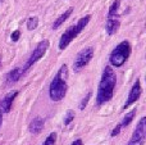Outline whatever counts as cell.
I'll list each match as a JSON object with an SVG mask.
<instances>
[{"label":"cell","mask_w":146,"mask_h":145,"mask_svg":"<svg viewBox=\"0 0 146 145\" xmlns=\"http://www.w3.org/2000/svg\"><path fill=\"white\" fill-rule=\"evenodd\" d=\"M117 84V76L114 69L111 66H106L101 74V80L99 82L98 87V94H96V103L98 105H103L111 100L114 94V89H115Z\"/></svg>","instance_id":"1"},{"label":"cell","mask_w":146,"mask_h":145,"mask_svg":"<svg viewBox=\"0 0 146 145\" xmlns=\"http://www.w3.org/2000/svg\"><path fill=\"white\" fill-rule=\"evenodd\" d=\"M68 66L63 64L56 72L55 77L51 80L50 86H49V96L53 102H60L67 94L68 90Z\"/></svg>","instance_id":"2"},{"label":"cell","mask_w":146,"mask_h":145,"mask_svg":"<svg viewBox=\"0 0 146 145\" xmlns=\"http://www.w3.org/2000/svg\"><path fill=\"white\" fill-rule=\"evenodd\" d=\"M90 19H91V15L87 14V15H85V17L81 18L76 25H73V26H71V27L67 28V31H64V33L62 35L60 40H59V49H60V50L67 49V46H68L69 44H71L72 41L74 40L81 32H82L83 28L88 25Z\"/></svg>","instance_id":"3"},{"label":"cell","mask_w":146,"mask_h":145,"mask_svg":"<svg viewBox=\"0 0 146 145\" xmlns=\"http://www.w3.org/2000/svg\"><path fill=\"white\" fill-rule=\"evenodd\" d=\"M131 51H132L131 44H129L127 40L119 43L118 45H117L115 48L113 49V51L110 53V57H109L110 66L111 67H115V68H118V67H122L127 62V59L129 58V55H131Z\"/></svg>","instance_id":"4"},{"label":"cell","mask_w":146,"mask_h":145,"mask_svg":"<svg viewBox=\"0 0 146 145\" xmlns=\"http://www.w3.org/2000/svg\"><path fill=\"white\" fill-rule=\"evenodd\" d=\"M94 53H95V49H94L92 46H87V48L82 49V50L77 54L74 62H73V71L80 72L82 68H85L91 62V59L94 58Z\"/></svg>","instance_id":"5"},{"label":"cell","mask_w":146,"mask_h":145,"mask_svg":"<svg viewBox=\"0 0 146 145\" xmlns=\"http://www.w3.org/2000/svg\"><path fill=\"white\" fill-rule=\"evenodd\" d=\"M49 45H50V44H49V40H42V41H40V43L37 44V46H36V48L33 49V51L31 53V55H30V58H28L26 66L22 68L23 72L28 71V69H30L31 67L36 63V62L40 61V59L45 55L46 51H48V49H49Z\"/></svg>","instance_id":"6"},{"label":"cell","mask_w":146,"mask_h":145,"mask_svg":"<svg viewBox=\"0 0 146 145\" xmlns=\"http://www.w3.org/2000/svg\"><path fill=\"white\" fill-rule=\"evenodd\" d=\"M145 139H146V118L142 117L137 123L136 128H135L133 134H132L127 145H144Z\"/></svg>","instance_id":"7"},{"label":"cell","mask_w":146,"mask_h":145,"mask_svg":"<svg viewBox=\"0 0 146 145\" xmlns=\"http://www.w3.org/2000/svg\"><path fill=\"white\" fill-rule=\"evenodd\" d=\"M141 92H142L141 82H140V78H137L136 81H135V84L132 85L131 90H129L128 98H127V102L124 103V105H123V109L126 110L127 108H129L133 103H136L137 100L140 99V96H141Z\"/></svg>","instance_id":"8"},{"label":"cell","mask_w":146,"mask_h":145,"mask_svg":"<svg viewBox=\"0 0 146 145\" xmlns=\"http://www.w3.org/2000/svg\"><path fill=\"white\" fill-rule=\"evenodd\" d=\"M17 95H18V91H13V92H9L8 95L4 96V99L0 102V110H1L3 113H9L10 112L13 102H14V99L17 98Z\"/></svg>","instance_id":"9"},{"label":"cell","mask_w":146,"mask_h":145,"mask_svg":"<svg viewBox=\"0 0 146 145\" xmlns=\"http://www.w3.org/2000/svg\"><path fill=\"white\" fill-rule=\"evenodd\" d=\"M119 26H121V21L118 19V17L108 18V19H106V23H105L106 33H108L109 36L117 33V31L119 30Z\"/></svg>","instance_id":"10"},{"label":"cell","mask_w":146,"mask_h":145,"mask_svg":"<svg viewBox=\"0 0 146 145\" xmlns=\"http://www.w3.org/2000/svg\"><path fill=\"white\" fill-rule=\"evenodd\" d=\"M44 126H45V121L41 117H35L28 125V131L31 134H40L44 130Z\"/></svg>","instance_id":"11"},{"label":"cell","mask_w":146,"mask_h":145,"mask_svg":"<svg viewBox=\"0 0 146 145\" xmlns=\"http://www.w3.org/2000/svg\"><path fill=\"white\" fill-rule=\"evenodd\" d=\"M25 74V72H23L22 68H19V67H17V68L12 69V71L9 72V73L7 74V84L8 85H12V84H15V82L18 81V80L21 78V77Z\"/></svg>","instance_id":"12"},{"label":"cell","mask_w":146,"mask_h":145,"mask_svg":"<svg viewBox=\"0 0 146 145\" xmlns=\"http://www.w3.org/2000/svg\"><path fill=\"white\" fill-rule=\"evenodd\" d=\"M73 13V8H68V9L66 10V12L63 13V14H60L58 18H56L55 21H54L53 23V30H58L59 27H60L62 25H63L64 22H66L67 19H68L69 17H71V14Z\"/></svg>","instance_id":"13"},{"label":"cell","mask_w":146,"mask_h":145,"mask_svg":"<svg viewBox=\"0 0 146 145\" xmlns=\"http://www.w3.org/2000/svg\"><path fill=\"white\" fill-rule=\"evenodd\" d=\"M119 5H121V0H114L113 4H111V5H110V8H109L108 18H111V17H118V9H119Z\"/></svg>","instance_id":"14"},{"label":"cell","mask_w":146,"mask_h":145,"mask_svg":"<svg viewBox=\"0 0 146 145\" xmlns=\"http://www.w3.org/2000/svg\"><path fill=\"white\" fill-rule=\"evenodd\" d=\"M136 116V109H133V110H131L129 113H127L126 116H124V118L122 120V122H121V126H122V128L123 127H126V126H128L129 123L132 122V120H133V117Z\"/></svg>","instance_id":"15"},{"label":"cell","mask_w":146,"mask_h":145,"mask_svg":"<svg viewBox=\"0 0 146 145\" xmlns=\"http://www.w3.org/2000/svg\"><path fill=\"white\" fill-rule=\"evenodd\" d=\"M37 26H38V18L37 17H30L27 19V30L28 31L36 30Z\"/></svg>","instance_id":"16"},{"label":"cell","mask_w":146,"mask_h":145,"mask_svg":"<svg viewBox=\"0 0 146 145\" xmlns=\"http://www.w3.org/2000/svg\"><path fill=\"white\" fill-rule=\"evenodd\" d=\"M74 112H73L72 109H69V110H67V114L64 116V120H63V123H64V126H68L69 123L72 122L73 120H74Z\"/></svg>","instance_id":"17"},{"label":"cell","mask_w":146,"mask_h":145,"mask_svg":"<svg viewBox=\"0 0 146 145\" xmlns=\"http://www.w3.org/2000/svg\"><path fill=\"white\" fill-rule=\"evenodd\" d=\"M55 141H56V134L55 132H51L50 135L46 138V140L44 141L42 145H55Z\"/></svg>","instance_id":"18"},{"label":"cell","mask_w":146,"mask_h":145,"mask_svg":"<svg viewBox=\"0 0 146 145\" xmlns=\"http://www.w3.org/2000/svg\"><path fill=\"white\" fill-rule=\"evenodd\" d=\"M91 95H92V92L88 91V92H87V95H86V96L82 99V102H81V104H80V109H81V110H83V109L86 108V105H87V103H88V100H90Z\"/></svg>","instance_id":"19"},{"label":"cell","mask_w":146,"mask_h":145,"mask_svg":"<svg viewBox=\"0 0 146 145\" xmlns=\"http://www.w3.org/2000/svg\"><path fill=\"white\" fill-rule=\"evenodd\" d=\"M19 36H21V31H19V30H15L14 32L10 35V39H12L13 43H17L18 39H19Z\"/></svg>","instance_id":"20"},{"label":"cell","mask_w":146,"mask_h":145,"mask_svg":"<svg viewBox=\"0 0 146 145\" xmlns=\"http://www.w3.org/2000/svg\"><path fill=\"white\" fill-rule=\"evenodd\" d=\"M121 130H122V126H121V123H119V125H118V126H117V127H115V128H114V130H113V131H111L110 136H111V138H114V136H117V135H118V134H119V132H121Z\"/></svg>","instance_id":"21"},{"label":"cell","mask_w":146,"mask_h":145,"mask_svg":"<svg viewBox=\"0 0 146 145\" xmlns=\"http://www.w3.org/2000/svg\"><path fill=\"white\" fill-rule=\"evenodd\" d=\"M71 145H83V141L81 140V139H77V140H74Z\"/></svg>","instance_id":"22"},{"label":"cell","mask_w":146,"mask_h":145,"mask_svg":"<svg viewBox=\"0 0 146 145\" xmlns=\"http://www.w3.org/2000/svg\"><path fill=\"white\" fill-rule=\"evenodd\" d=\"M1 122H3V112L0 110V126H1Z\"/></svg>","instance_id":"23"},{"label":"cell","mask_w":146,"mask_h":145,"mask_svg":"<svg viewBox=\"0 0 146 145\" xmlns=\"http://www.w3.org/2000/svg\"><path fill=\"white\" fill-rule=\"evenodd\" d=\"M0 64H1V57H0Z\"/></svg>","instance_id":"24"},{"label":"cell","mask_w":146,"mask_h":145,"mask_svg":"<svg viewBox=\"0 0 146 145\" xmlns=\"http://www.w3.org/2000/svg\"><path fill=\"white\" fill-rule=\"evenodd\" d=\"M3 1H4V0H0V3H3Z\"/></svg>","instance_id":"25"}]
</instances>
